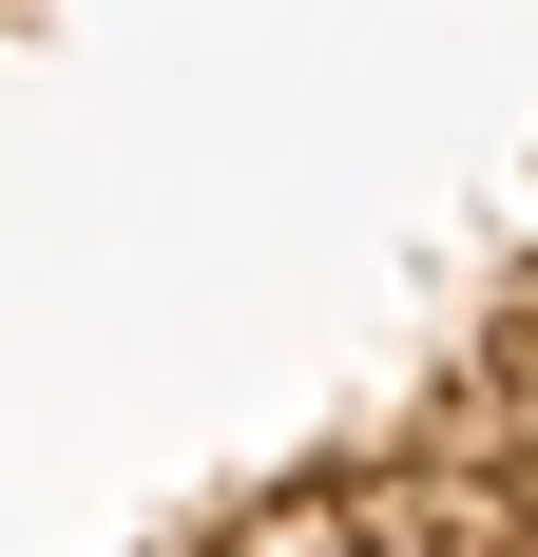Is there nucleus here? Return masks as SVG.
Returning a JSON list of instances; mask_svg holds the SVG:
<instances>
[{
	"label": "nucleus",
	"instance_id": "1",
	"mask_svg": "<svg viewBox=\"0 0 538 557\" xmlns=\"http://www.w3.org/2000/svg\"><path fill=\"white\" fill-rule=\"evenodd\" d=\"M212 557H384V539H366L346 500H269V519H231Z\"/></svg>",
	"mask_w": 538,
	"mask_h": 557
}]
</instances>
